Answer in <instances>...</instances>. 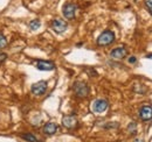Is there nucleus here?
Instances as JSON below:
<instances>
[{"mask_svg": "<svg viewBox=\"0 0 152 142\" xmlns=\"http://www.w3.org/2000/svg\"><path fill=\"white\" fill-rule=\"evenodd\" d=\"M133 142H143V140H139V139H138V140H134Z\"/></svg>", "mask_w": 152, "mask_h": 142, "instance_id": "obj_19", "label": "nucleus"}, {"mask_svg": "<svg viewBox=\"0 0 152 142\" xmlns=\"http://www.w3.org/2000/svg\"><path fill=\"white\" fill-rule=\"evenodd\" d=\"M37 68H38L39 70H42V71H50V70H54L55 65L50 61H38L37 62Z\"/></svg>", "mask_w": 152, "mask_h": 142, "instance_id": "obj_8", "label": "nucleus"}, {"mask_svg": "<svg viewBox=\"0 0 152 142\" xmlns=\"http://www.w3.org/2000/svg\"><path fill=\"white\" fill-rule=\"evenodd\" d=\"M6 46H7V40H6V37L0 34V50L4 49Z\"/></svg>", "mask_w": 152, "mask_h": 142, "instance_id": "obj_14", "label": "nucleus"}, {"mask_svg": "<svg viewBox=\"0 0 152 142\" xmlns=\"http://www.w3.org/2000/svg\"><path fill=\"white\" fill-rule=\"evenodd\" d=\"M136 61H137V59H136V57H130V58H129V63H136Z\"/></svg>", "mask_w": 152, "mask_h": 142, "instance_id": "obj_18", "label": "nucleus"}, {"mask_svg": "<svg viewBox=\"0 0 152 142\" xmlns=\"http://www.w3.org/2000/svg\"><path fill=\"white\" fill-rule=\"evenodd\" d=\"M62 124L67 128H74L77 125V119L74 115H66L63 118V120H62Z\"/></svg>", "mask_w": 152, "mask_h": 142, "instance_id": "obj_10", "label": "nucleus"}, {"mask_svg": "<svg viewBox=\"0 0 152 142\" xmlns=\"http://www.w3.org/2000/svg\"><path fill=\"white\" fill-rule=\"evenodd\" d=\"M76 9H77V6L75 4H72V2H68L63 6V9H62V13L63 15L66 17L67 19L69 20H73L75 18V13H76Z\"/></svg>", "mask_w": 152, "mask_h": 142, "instance_id": "obj_5", "label": "nucleus"}, {"mask_svg": "<svg viewBox=\"0 0 152 142\" xmlns=\"http://www.w3.org/2000/svg\"><path fill=\"white\" fill-rule=\"evenodd\" d=\"M129 130H130L131 134H134V133H136V124H134V122L129 125Z\"/></svg>", "mask_w": 152, "mask_h": 142, "instance_id": "obj_16", "label": "nucleus"}, {"mask_svg": "<svg viewBox=\"0 0 152 142\" xmlns=\"http://www.w3.org/2000/svg\"><path fill=\"white\" fill-rule=\"evenodd\" d=\"M108 108V101L104 99H97L93 104V111L95 113H102Z\"/></svg>", "mask_w": 152, "mask_h": 142, "instance_id": "obj_6", "label": "nucleus"}, {"mask_svg": "<svg viewBox=\"0 0 152 142\" xmlns=\"http://www.w3.org/2000/svg\"><path fill=\"white\" fill-rule=\"evenodd\" d=\"M115 41V34L111 30H104L101 35L97 37V44L101 47H105L111 44Z\"/></svg>", "mask_w": 152, "mask_h": 142, "instance_id": "obj_1", "label": "nucleus"}, {"mask_svg": "<svg viewBox=\"0 0 152 142\" xmlns=\"http://www.w3.org/2000/svg\"><path fill=\"white\" fill-rule=\"evenodd\" d=\"M145 6H146V8L149 9V12L152 14V0H146V1H145Z\"/></svg>", "mask_w": 152, "mask_h": 142, "instance_id": "obj_15", "label": "nucleus"}, {"mask_svg": "<svg viewBox=\"0 0 152 142\" xmlns=\"http://www.w3.org/2000/svg\"><path fill=\"white\" fill-rule=\"evenodd\" d=\"M6 58H7V55H6V54L0 53V63H1V62H4Z\"/></svg>", "mask_w": 152, "mask_h": 142, "instance_id": "obj_17", "label": "nucleus"}, {"mask_svg": "<svg viewBox=\"0 0 152 142\" xmlns=\"http://www.w3.org/2000/svg\"><path fill=\"white\" fill-rule=\"evenodd\" d=\"M110 56L115 58V59H122L126 56V49L124 47H121V48H116L114 49L111 53H110Z\"/></svg>", "mask_w": 152, "mask_h": 142, "instance_id": "obj_9", "label": "nucleus"}, {"mask_svg": "<svg viewBox=\"0 0 152 142\" xmlns=\"http://www.w3.org/2000/svg\"><path fill=\"white\" fill-rule=\"evenodd\" d=\"M21 138L25 140V141H28V142H39L38 139L35 135L33 134H29V133H26V134H21Z\"/></svg>", "mask_w": 152, "mask_h": 142, "instance_id": "obj_12", "label": "nucleus"}, {"mask_svg": "<svg viewBox=\"0 0 152 142\" xmlns=\"http://www.w3.org/2000/svg\"><path fill=\"white\" fill-rule=\"evenodd\" d=\"M73 90L75 92L76 97H78V98H86L89 94L88 85L86 83H82V82H76L73 86Z\"/></svg>", "mask_w": 152, "mask_h": 142, "instance_id": "obj_2", "label": "nucleus"}, {"mask_svg": "<svg viewBox=\"0 0 152 142\" xmlns=\"http://www.w3.org/2000/svg\"><path fill=\"white\" fill-rule=\"evenodd\" d=\"M40 25H41L40 20L35 19V20H33V21L29 22V28H31L32 30H37L38 28H40Z\"/></svg>", "mask_w": 152, "mask_h": 142, "instance_id": "obj_13", "label": "nucleus"}, {"mask_svg": "<svg viewBox=\"0 0 152 142\" xmlns=\"http://www.w3.org/2000/svg\"><path fill=\"white\" fill-rule=\"evenodd\" d=\"M47 88H48L47 82H46V80H40V82H38V83H35V84L32 85L31 91H32V93H33L34 96H42V94L46 93Z\"/></svg>", "mask_w": 152, "mask_h": 142, "instance_id": "obj_3", "label": "nucleus"}, {"mask_svg": "<svg viewBox=\"0 0 152 142\" xmlns=\"http://www.w3.org/2000/svg\"><path fill=\"white\" fill-rule=\"evenodd\" d=\"M146 57H148V58H152V54H150V55H148Z\"/></svg>", "mask_w": 152, "mask_h": 142, "instance_id": "obj_20", "label": "nucleus"}, {"mask_svg": "<svg viewBox=\"0 0 152 142\" xmlns=\"http://www.w3.org/2000/svg\"><path fill=\"white\" fill-rule=\"evenodd\" d=\"M57 130V125L54 122H48L43 126V133L47 135H53Z\"/></svg>", "mask_w": 152, "mask_h": 142, "instance_id": "obj_11", "label": "nucleus"}, {"mask_svg": "<svg viewBox=\"0 0 152 142\" xmlns=\"http://www.w3.org/2000/svg\"><path fill=\"white\" fill-rule=\"evenodd\" d=\"M67 28H68V23L62 19H54L53 22H52V29L57 34H61V33L66 32Z\"/></svg>", "mask_w": 152, "mask_h": 142, "instance_id": "obj_4", "label": "nucleus"}, {"mask_svg": "<svg viewBox=\"0 0 152 142\" xmlns=\"http://www.w3.org/2000/svg\"><path fill=\"white\" fill-rule=\"evenodd\" d=\"M139 115L142 118V120L144 121H148V120H151L152 119V106L151 105H145L140 108L139 111Z\"/></svg>", "mask_w": 152, "mask_h": 142, "instance_id": "obj_7", "label": "nucleus"}]
</instances>
